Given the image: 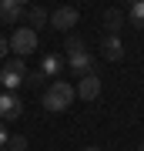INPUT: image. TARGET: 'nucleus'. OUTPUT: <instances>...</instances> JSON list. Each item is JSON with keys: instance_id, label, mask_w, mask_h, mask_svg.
<instances>
[{"instance_id": "39448f33", "label": "nucleus", "mask_w": 144, "mask_h": 151, "mask_svg": "<svg viewBox=\"0 0 144 151\" xmlns=\"http://www.w3.org/2000/svg\"><path fill=\"white\" fill-rule=\"evenodd\" d=\"M20 114H24V101H20V94L0 91V121H17Z\"/></svg>"}, {"instance_id": "f257e3e1", "label": "nucleus", "mask_w": 144, "mask_h": 151, "mask_svg": "<svg viewBox=\"0 0 144 151\" xmlns=\"http://www.w3.org/2000/svg\"><path fill=\"white\" fill-rule=\"evenodd\" d=\"M70 104H74V84L50 81V87L44 91V108L47 111H67Z\"/></svg>"}, {"instance_id": "f3484780", "label": "nucleus", "mask_w": 144, "mask_h": 151, "mask_svg": "<svg viewBox=\"0 0 144 151\" xmlns=\"http://www.w3.org/2000/svg\"><path fill=\"white\" fill-rule=\"evenodd\" d=\"M7 50H10V47H7V37H0V57H4Z\"/></svg>"}, {"instance_id": "7ed1b4c3", "label": "nucleus", "mask_w": 144, "mask_h": 151, "mask_svg": "<svg viewBox=\"0 0 144 151\" xmlns=\"http://www.w3.org/2000/svg\"><path fill=\"white\" fill-rule=\"evenodd\" d=\"M7 47L14 50L17 57H27V54H34L37 50V30H30V27H14V37L7 40Z\"/></svg>"}, {"instance_id": "423d86ee", "label": "nucleus", "mask_w": 144, "mask_h": 151, "mask_svg": "<svg viewBox=\"0 0 144 151\" xmlns=\"http://www.w3.org/2000/svg\"><path fill=\"white\" fill-rule=\"evenodd\" d=\"M74 97H80V101H97L101 97V77L97 74H84L74 84Z\"/></svg>"}, {"instance_id": "6ab92c4d", "label": "nucleus", "mask_w": 144, "mask_h": 151, "mask_svg": "<svg viewBox=\"0 0 144 151\" xmlns=\"http://www.w3.org/2000/svg\"><path fill=\"white\" fill-rule=\"evenodd\" d=\"M138 151H144V141H141V148H138Z\"/></svg>"}, {"instance_id": "9b49d317", "label": "nucleus", "mask_w": 144, "mask_h": 151, "mask_svg": "<svg viewBox=\"0 0 144 151\" xmlns=\"http://www.w3.org/2000/svg\"><path fill=\"white\" fill-rule=\"evenodd\" d=\"M104 27H107V37H117L121 27H124V10L107 7V10H104Z\"/></svg>"}, {"instance_id": "aec40b11", "label": "nucleus", "mask_w": 144, "mask_h": 151, "mask_svg": "<svg viewBox=\"0 0 144 151\" xmlns=\"http://www.w3.org/2000/svg\"><path fill=\"white\" fill-rule=\"evenodd\" d=\"M0 151H7V148H0Z\"/></svg>"}, {"instance_id": "0eeeda50", "label": "nucleus", "mask_w": 144, "mask_h": 151, "mask_svg": "<svg viewBox=\"0 0 144 151\" xmlns=\"http://www.w3.org/2000/svg\"><path fill=\"white\" fill-rule=\"evenodd\" d=\"M67 67L74 70L77 77H84V74H94V57L87 54V47H84V50H74V54H67Z\"/></svg>"}, {"instance_id": "20e7f679", "label": "nucleus", "mask_w": 144, "mask_h": 151, "mask_svg": "<svg viewBox=\"0 0 144 151\" xmlns=\"http://www.w3.org/2000/svg\"><path fill=\"white\" fill-rule=\"evenodd\" d=\"M47 24L54 30H70V27L80 24V10H77V7H57V10L47 17Z\"/></svg>"}, {"instance_id": "2eb2a0df", "label": "nucleus", "mask_w": 144, "mask_h": 151, "mask_svg": "<svg viewBox=\"0 0 144 151\" xmlns=\"http://www.w3.org/2000/svg\"><path fill=\"white\" fill-rule=\"evenodd\" d=\"M64 47H67V54H74V50H84V40H80V37H74V34H70Z\"/></svg>"}, {"instance_id": "f8f14e48", "label": "nucleus", "mask_w": 144, "mask_h": 151, "mask_svg": "<svg viewBox=\"0 0 144 151\" xmlns=\"http://www.w3.org/2000/svg\"><path fill=\"white\" fill-rule=\"evenodd\" d=\"M128 20H131V27L144 30V0H134V4L128 7Z\"/></svg>"}, {"instance_id": "9d476101", "label": "nucleus", "mask_w": 144, "mask_h": 151, "mask_svg": "<svg viewBox=\"0 0 144 151\" xmlns=\"http://www.w3.org/2000/svg\"><path fill=\"white\" fill-rule=\"evenodd\" d=\"M101 57H104V60H121V57H124L121 37H107V34H104V40H101Z\"/></svg>"}, {"instance_id": "ddd939ff", "label": "nucleus", "mask_w": 144, "mask_h": 151, "mask_svg": "<svg viewBox=\"0 0 144 151\" xmlns=\"http://www.w3.org/2000/svg\"><path fill=\"white\" fill-rule=\"evenodd\" d=\"M47 10H44V7H30V10H27V24H30V30H37V27H47Z\"/></svg>"}, {"instance_id": "dca6fc26", "label": "nucleus", "mask_w": 144, "mask_h": 151, "mask_svg": "<svg viewBox=\"0 0 144 151\" xmlns=\"http://www.w3.org/2000/svg\"><path fill=\"white\" fill-rule=\"evenodd\" d=\"M7 138H10V134H7V128H4V121H0V148H7Z\"/></svg>"}, {"instance_id": "a211bd4d", "label": "nucleus", "mask_w": 144, "mask_h": 151, "mask_svg": "<svg viewBox=\"0 0 144 151\" xmlns=\"http://www.w3.org/2000/svg\"><path fill=\"white\" fill-rule=\"evenodd\" d=\"M80 151H104V148H97V145H87V148H80Z\"/></svg>"}, {"instance_id": "f03ea898", "label": "nucleus", "mask_w": 144, "mask_h": 151, "mask_svg": "<svg viewBox=\"0 0 144 151\" xmlns=\"http://www.w3.org/2000/svg\"><path fill=\"white\" fill-rule=\"evenodd\" d=\"M24 84H27V64L20 57L4 60V67H0V91L17 94V87H24Z\"/></svg>"}, {"instance_id": "4468645a", "label": "nucleus", "mask_w": 144, "mask_h": 151, "mask_svg": "<svg viewBox=\"0 0 144 151\" xmlns=\"http://www.w3.org/2000/svg\"><path fill=\"white\" fill-rule=\"evenodd\" d=\"M7 151H27V134H10L7 138Z\"/></svg>"}, {"instance_id": "6e6552de", "label": "nucleus", "mask_w": 144, "mask_h": 151, "mask_svg": "<svg viewBox=\"0 0 144 151\" xmlns=\"http://www.w3.org/2000/svg\"><path fill=\"white\" fill-rule=\"evenodd\" d=\"M0 20L4 24H20L24 20V4L20 0H0Z\"/></svg>"}, {"instance_id": "1a4fd4ad", "label": "nucleus", "mask_w": 144, "mask_h": 151, "mask_svg": "<svg viewBox=\"0 0 144 151\" xmlns=\"http://www.w3.org/2000/svg\"><path fill=\"white\" fill-rule=\"evenodd\" d=\"M40 74H44V81H57V74L64 70V57H57V54H44V60H40Z\"/></svg>"}]
</instances>
